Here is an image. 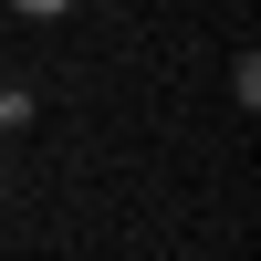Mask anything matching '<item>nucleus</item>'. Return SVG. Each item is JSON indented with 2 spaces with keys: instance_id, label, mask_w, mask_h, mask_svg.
<instances>
[{
  "instance_id": "1",
  "label": "nucleus",
  "mask_w": 261,
  "mask_h": 261,
  "mask_svg": "<svg viewBox=\"0 0 261 261\" xmlns=\"http://www.w3.org/2000/svg\"><path fill=\"white\" fill-rule=\"evenodd\" d=\"M11 11H21V21H63L73 0H11Z\"/></svg>"
},
{
  "instance_id": "2",
  "label": "nucleus",
  "mask_w": 261,
  "mask_h": 261,
  "mask_svg": "<svg viewBox=\"0 0 261 261\" xmlns=\"http://www.w3.org/2000/svg\"><path fill=\"white\" fill-rule=\"evenodd\" d=\"M0 125H32V94H0Z\"/></svg>"
}]
</instances>
